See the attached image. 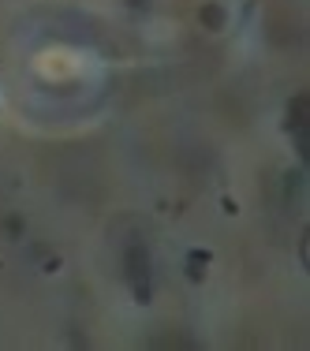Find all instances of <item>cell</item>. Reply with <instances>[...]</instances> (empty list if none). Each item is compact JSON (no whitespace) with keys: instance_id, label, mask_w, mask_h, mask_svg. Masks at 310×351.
<instances>
[{"instance_id":"obj_2","label":"cell","mask_w":310,"mask_h":351,"mask_svg":"<svg viewBox=\"0 0 310 351\" xmlns=\"http://www.w3.org/2000/svg\"><path fill=\"white\" fill-rule=\"evenodd\" d=\"M202 19L209 23V27H221V19H224V15L217 12V8H206V12H202Z\"/></svg>"},{"instance_id":"obj_1","label":"cell","mask_w":310,"mask_h":351,"mask_svg":"<svg viewBox=\"0 0 310 351\" xmlns=\"http://www.w3.org/2000/svg\"><path fill=\"white\" fill-rule=\"evenodd\" d=\"M123 269H128V284H131V291H135V299L139 303H150V295H154V273H150L146 247H131L128 254H123Z\"/></svg>"}]
</instances>
